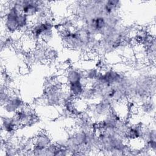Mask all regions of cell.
<instances>
[{"mask_svg": "<svg viewBox=\"0 0 156 156\" xmlns=\"http://www.w3.org/2000/svg\"><path fill=\"white\" fill-rule=\"evenodd\" d=\"M8 2V7L5 10L3 16L4 27L7 32L12 34L30 29L29 27L30 18L13 5L10 1Z\"/></svg>", "mask_w": 156, "mask_h": 156, "instance_id": "obj_1", "label": "cell"}, {"mask_svg": "<svg viewBox=\"0 0 156 156\" xmlns=\"http://www.w3.org/2000/svg\"><path fill=\"white\" fill-rule=\"evenodd\" d=\"M24 106V102L21 99L15 94H12L9 101L5 104L3 107L4 111L10 115H15L17 111Z\"/></svg>", "mask_w": 156, "mask_h": 156, "instance_id": "obj_2", "label": "cell"}, {"mask_svg": "<svg viewBox=\"0 0 156 156\" xmlns=\"http://www.w3.org/2000/svg\"><path fill=\"white\" fill-rule=\"evenodd\" d=\"M1 130L6 133H13L20 126L14 115L13 116H4L1 118Z\"/></svg>", "mask_w": 156, "mask_h": 156, "instance_id": "obj_3", "label": "cell"}, {"mask_svg": "<svg viewBox=\"0 0 156 156\" xmlns=\"http://www.w3.org/2000/svg\"><path fill=\"white\" fill-rule=\"evenodd\" d=\"M65 79L68 84L79 82H84V80L86 79L84 73L80 69L74 68L68 69L65 75Z\"/></svg>", "mask_w": 156, "mask_h": 156, "instance_id": "obj_4", "label": "cell"}]
</instances>
